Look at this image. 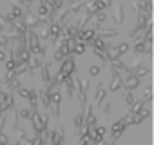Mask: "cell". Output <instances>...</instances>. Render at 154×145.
I'll use <instances>...</instances> for the list:
<instances>
[{"mask_svg": "<svg viewBox=\"0 0 154 145\" xmlns=\"http://www.w3.org/2000/svg\"><path fill=\"white\" fill-rule=\"evenodd\" d=\"M72 72H74V62H72V58L63 60V63H62V67H60V76L65 78V76H71Z\"/></svg>", "mask_w": 154, "mask_h": 145, "instance_id": "obj_1", "label": "cell"}, {"mask_svg": "<svg viewBox=\"0 0 154 145\" xmlns=\"http://www.w3.org/2000/svg\"><path fill=\"white\" fill-rule=\"evenodd\" d=\"M123 87H129V89L140 87V76H136V75H132V72H129V76L123 80Z\"/></svg>", "mask_w": 154, "mask_h": 145, "instance_id": "obj_2", "label": "cell"}, {"mask_svg": "<svg viewBox=\"0 0 154 145\" xmlns=\"http://www.w3.org/2000/svg\"><path fill=\"white\" fill-rule=\"evenodd\" d=\"M94 38V29H82L78 35H76V42H87Z\"/></svg>", "mask_w": 154, "mask_h": 145, "instance_id": "obj_3", "label": "cell"}, {"mask_svg": "<svg viewBox=\"0 0 154 145\" xmlns=\"http://www.w3.org/2000/svg\"><path fill=\"white\" fill-rule=\"evenodd\" d=\"M120 87H123V80L120 78V75H118V71L114 69V71H112V80H111V91L114 93V91H118Z\"/></svg>", "mask_w": 154, "mask_h": 145, "instance_id": "obj_4", "label": "cell"}, {"mask_svg": "<svg viewBox=\"0 0 154 145\" xmlns=\"http://www.w3.org/2000/svg\"><path fill=\"white\" fill-rule=\"evenodd\" d=\"M129 72H132V75H136V76H145L147 72H149V67H145V65H136V67H132V69H129Z\"/></svg>", "mask_w": 154, "mask_h": 145, "instance_id": "obj_5", "label": "cell"}, {"mask_svg": "<svg viewBox=\"0 0 154 145\" xmlns=\"http://www.w3.org/2000/svg\"><path fill=\"white\" fill-rule=\"evenodd\" d=\"M60 33H62V26H60V24H53V26L49 27V38H51L53 42L58 38V35H60Z\"/></svg>", "mask_w": 154, "mask_h": 145, "instance_id": "obj_6", "label": "cell"}, {"mask_svg": "<svg viewBox=\"0 0 154 145\" xmlns=\"http://www.w3.org/2000/svg\"><path fill=\"white\" fill-rule=\"evenodd\" d=\"M98 11H102V6H100L98 0H93V2L87 6V13H89V15H96Z\"/></svg>", "mask_w": 154, "mask_h": 145, "instance_id": "obj_7", "label": "cell"}, {"mask_svg": "<svg viewBox=\"0 0 154 145\" xmlns=\"http://www.w3.org/2000/svg\"><path fill=\"white\" fill-rule=\"evenodd\" d=\"M82 125H85L84 113H80V114H76V116H74V127H76V131H82Z\"/></svg>", "mask_w": 154, "mask_h": 145, "instance_id": "obj_8", "label": "cell"}, {"mask_svg": "<svg viewBox=\"0 0 154 145\" xmlns=\"http://www.w3.org/2000/svg\"><path fill=\"white\" fill-rule=\"evenodd\" d=\"M93 47H94V49H100V51H105V49H107L105 42H103L100 36H94V38H93Z\"/></svg>", "mask_w": 154, "mask_h": 145, "instance_id": "obj_9", "label": "cell"}, {"mask_svg": "<svg viewBox=\"0 0 154 145\" xmlns=\"http://www.w3.org/2000/svg\"><path fill=\"white\" fill-rule=\"evenodd\" d=\"M85 127H94V114H93V107L87 109V116H85Z\"/></svg>", "mask_w": 154, "mask_h": 145, "instance_id": "obj_10", "label": "cell"}, {"mask_svg": "<svg viewBox=\"0 0 154 145\" xmlns=\"http://www.w3.org/2000/svg\"><path fill=\"white\" fill-rule=\"evenodd\" d=\"M72 53H76V54H84V53H85V44H84V42H76Z\"/></svg>", "mask_w": 154, "mask_h": 145, "instance_id": "obj_11", "label": "cell"}, {"mask_svg": "<svg viewBox=\"0 0 154 145\" xmlns=\"http://www.w3.org/2000/svg\"><path fill=\"white\" fill-rule=\"evenodd\" d=\"M105 94H107V93H105V89H103V87L100 85V89H98V93H96V98H94V102H96V105L103 102V98H105Z\"/></svg>", "mask_w": 154, "mask_h": 145, "instance_id": "obj_12", "label": "cell"}, {"mask_svg": "<svg viewBox=\"0 0 154 145\" xmlns=\"http://www.w3.org/2000/svg\"><path fill=\"white\" fill-rule=\"evenodd\" d=\"M11 17H13L15 20H17V18H24V11H22L18 6H15V8L11 9Z\"/></svg>", "mask_w": 154, "mask_h": 145, "instance_id": "obj_13", "label": "cell"}, {"mask_svg": "<svg viewBox=\"0 0 154 145\" xmlns=\"http://www.w3.org/2000/svg\"><path fill=\"white\" fill-rule=\"evenodd\" d=\"M123 11H125V9H123V6H120V8L116 9V17H114V20H116L118 24H122V22H123Z\"/></svg>", "mask_w": 154, "mask_h": 145, "instance_id": "obj_14", "label": "cell"}, {"mask_svg": "<svg viewBox=\"0 0 154 145\" xmlns=\"http://www.w3.org/2000/svg\"><path fill=\"white\" fill-rule=\"evenodd\" d=\"M134 51H136V53H147V44H145V42H136Z\"/></svg>", "mask_w": 154, "mask_h": 145, "instance_id": "obj_15", "label": "cell"}, {"mask_svg": "<svg viewBox=\"0 0 154 145\" xmlns=\"http://www.w3.org/2000/svg\"><path fill=\"white\" fill-rule=\"evenodd\" d=\"M141 109H143V102H136V103H134V105L131 107V114L134 116V114H138V113H140Z\"/></svg>", "mask_w": 154, "mask_h": 145, "instance_id": "obj_16", "label": "cell"}, {"mask_svg": "<svg viewBox=\"0 0 154 145\" xmlns=\"http://www.w3.org/2000/svg\"><path fill=\"white\" fill-rule=\"evenodd\" d=\"M6 69H8V71H15V69H17V58H9V60L6 62Z\"/></svg>", "mask_w": 154, "mask_h": 145, "instance_id": "obj_17", "label": "cell"}, {"mask_svg": "<svg viewBox=\"0 0 154 145\" xmlns=\"http://www.w3.org/2000/svg\"><path fill=\"white\" fill-rule=\"evenodd\" d=\"M111 63H112V67L118 71V69H122L123 67V62L120 60V58H111Z\"/></svg>", "mask_w": 154, "mask_h": 145, "instance_id": "obj_18", "label": "cell"}, {"mask_svg": "<svg viewBox=\"0 0 154 145\" xmlns=\"http://www.w3.org/2000/svg\"><path fill=\"white\" fill-rule=\"evenodd\" d=\"M42 78H44V82H51V75H49V67L47 65L42 69Z\"/></svg>", "mask_w": 154, "mask_h": 145, "instance_id": "obj_19", "label": "cell"}, {"mask_svg": "<svg viewBox=\"0 0 154 145\" xmlns=\"http://www.w3.org/2000/svg\"><path fill=\"white\" fill-rule=\"evenodd\" d=\"M18 116H22V118H33V114H31L29 109H20L18 111Z\"/></svg>", "mask_w": 154, "mask_h": 145, "instance_id": "obj_20", "label": "cell"}, {"mask_svg": "<svg viewBox=\"0 0 154 145\" xmlns=\"http://www.w3.org/2000/svg\"><path fill=\"white\" fill-rule=\"evenodd\" d=\"M116 49H118V53H120V56H122L123 53H127V49H129V44H125V42H123V44H120Z\"/></svg>", "mask_w": 154, "mask_h": 145, "instance_id": "obj_21", "label": "cell"}, {"mask_svg": "<svg viewBox=\"0 0 154 145\" xmlns=\"http://www.w3.org/2000/svg\"><path fill=\"white\" fill-rule=\"evenodd\" d=\"M47 8H49V6L40 4V8H38V15H40V17H45V15H47Z\"/></svg>", "mask_w": 154, "mask_h": 145, "instance_id": "obj_22", "label": "cell"}, {"mask_svg": "<svg viewBox=\"0 0 154 145\" xmlns=\"http://www.w3.org/2000/svg\"><path fill=\"white\" fill-rule=\"evenodd\" d=\"M18 94H20L22 98H27V100H29V96H31V91H27V89H18Z\"/></svg>", "mask_w": 154, "mask_h": 145, "instance_id": "obj_23", "label": "cell"}, {"mask_svg": "<svg viewBox=\"0 0 154 145\" xmlns=\"http://www.w3.org/2000/svg\"><path fill=\"white\" fill-rule=\"evenodd\" d=\"M125 103H127L129 107H132V105H134V96H132L131 93H129V94L125 96Z\"/></svg>", "mask_w": 154, "mask_h": 145, "instance_id": "obj_24", "label": "cell"}, {"mask_svg": "<svg viewBox=\"0 0 154 145\" xmlns=\"http://www.w3.org/2000/svg\"><path fill=\"white\" fill-rule=\"evenodd\" d=\"M103 20H105V13H103V11H98V13H96V22L102 24Z\"/></svg>", "mask_w": 154, "mask_h": 145, "instance_id": "obj_25", "label": "cell"}, {"mask_svg": "<svg viewBox=\"0 0 154 145\" xmlns=\"http://www.w3.org/2000/svg\"><path fill=\"white\" fill-rule=\"evenodd\" d=\"M143 98H145V102H149V100L152 98V89H150V87H147V89H145V94H143Z\"/></svg>", "mask_w": 154, "mask_h": 145, "instance_id": "obj_26", "label": "cell"}, {"mask_svg": "<svg viewBox=\"0 0 154 145\" xmlns=\"http://www.w3.org/2000/svg\"><path fill=\"white\" fill-rule=\"evenodd\" d=\"M60 8H62V0H54V4H53L51 9H53V11H58Z\"/></svg>", "mask_w": 154, "mask_h": 145, "instance_id": "obj_27", "label": "cell"}, {"mask_svg": "<svg viewBox=\"0 0 154 145\" xmlns=\"http://www.w3.org/2000/svg\"><path fill=\"white\" fill-rule=\"evenodd\" d=\"M63 58H65V54H63V53H62V51H58V53H56V54H54V60H56V62H62V60H63Z\"/></svg>", "mask_w": 154, "mask_h": 145, "instance_id": "obj_28", "label": "cell"}, {"mask_svg": "<svg viewBox=\"0 0 154 145\" xmlns=\"http://www.w3.org/2000/svg\"><path fill=\"white\" fill-rule=\"evenodd\" d=\"M0 145H8V136L0 132Z\"/></svg>", "mask_w": 154, "mask_h": 145, "instance_id": "obj_29", "label": "cell"}, {"mask_svg": "<svg viewBox=\"0 0 154 145\" xmlns=\"http://www.w3.org/2000/svg\"><path fill=\"white\" fill-rule=\"evenodd\" d=\"M96 75H100V67H91V76H96Z\"/></svg>", "mask_w": 154, "mask_h": 145, "instance_id": "obj_30", "label": "cell"}, {"mask_svg": "<svg viewBox=\"0 0 154 145\" xmlns=\"http://www.w3.org/2000/svg\"><path fill=\"white\" fill-rule=\"evenodd\" d=\"M8 42H9V38H6V36H0V45H8Z\"/></svg>", "mask_w": 154, "mask_h": 145, "instance_id": "obj_31", "label": "cell"}, {"mask_svg": "<svg viewBox=\"0 0 154 145\" xmlns=\"http://www.w3.org/2000/svg\"><path fill=\"white\" fill-rule=\"evenodd\" d=\"M96 134H98V136H103V134H105V129H103V127H98V129H96Z\"/></svg>", "mask_w": 154, "mask_h": 145, "instance_id": "obj_32", "label": "cell"}, {"mask_svg": "<svg viewBox=\"0 0 154 145\" xmlns=\"http://www.w3.org/2000/svg\"><path fill=\"white\" fill-rule=\"evenodd\" d=\"M6 60V53L4 51H0V62H4Z\"/></svg>", "mask_w": 154, "mask_h": 145, "instance_id": "obj_33", "label": "cell"}, {"mask_svg": "<svg viewBox=\"0 0 154 145\" xmlns=\"http://www.w3.org/2000/svg\"><path fill=\"white\" fill-rule=\"evenodd\" d=\"M103 111H105V114H109V113H111V105H105V109H103Z\"/></svg>", "mask_w": 154, "mask_h": 145, "instance_id": "obj_34", "label": "cell"}, {"mask_svg": "<svg viewBox=\"0 0 154 145\" xmlns=\"http://www.w3.org/2000/svg\"><path fill=\"white\" fill-rule=\"evenodd\" d=\"M116 145H118V143H116Z\"/></svg>", "mask_w": 154, "mask_h": 145, "instance_id": "obj_35", "label": "cell"}]
</instances>
